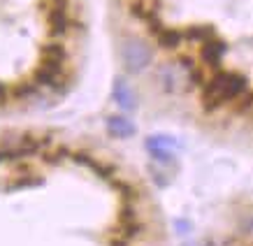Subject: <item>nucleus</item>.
Segmentation results:
<instances>
[{
  "mask_svg": "<svg viewBox=\"0 0 253 246\" xmlns=\"http://www.w3.org/2000/svg\"><path fill=\"white\" fill-rule=\"evenodd\" d=\"M107 130L114 137H130V135H135L137 128L128 119H123V116H112V119H107Z\"/></svg>",
  "mask_w": 253,
  "mask_h": 246,
  "instance_id": "7ed1b4c3",
  "label": "nucleus"
},
{
  "mask_svg": "<svg viewBox=\"0 0 253 246\" xmlns=\"http://www.w3.org/2000/svg\"><path fill=\"white\" fill-rule=\"evenodd\" d=\"M114 100L119 102V107L130 112V109L137 107V98H135V91H132L126 79H116L114 82Z\"/></svg>",
  "mask_w": 253,
  "mask_h": 246,
  "instance_id": "f03ea898",
  "label": "nucleus"
},
{
  "mask_svg": "<svg viewBox=\"0 0 253 246\" xmlns=\"http://www.w3.org/2000/svg\"><path fill=\"white\" fill-rule=\"evenodd\" d=\"M40 184V177H31V179H16L12 186H7L9 191H14V188H23V186H38Z\"/></svg>",
  "mask_w": 253,
  "mask_h": 246,
  "instance_id": "39448f33",
  "label": "nucleus"
},
{
  "mask_svg": "<svg viewBox=\"0 0 253 246\" xmlns=\"http://www.w3.org/2000/svg\"><path fill=\"white\" fill-rule=\"evenodd\" d=\"M146 149H149V154L154 156L158 163H169L172 161V151L165 149V146H146Z\"/></svg>",
  "mask_w": 253,
  "mask_h": 246,
  "instance_id": "20e7f679",
  "label": "nucleus"
},
{
  "mask_svg": "<svg viewBox=\"0 0 253 246\" xmlns=\"http://www.w3.org/2000/svg\"><path fill=\"white\" fill-rule=\"evenodd\" d=\"M121 61L128 72L137 75V72H144V70L151 65L154 51H151V46L146 44L144 40L126 38L121 42Z\"/></svg>",
  "mask_w": 253,
  "mask_h": 246,
  "instance_id": "f257e3e1",
  "label": "nucleus"
},
{
  "mask_svg": "<svg viewBox=\"0 0 253 246\" xmlns=\"http://www.w3.org/2000/svg\"><path fill=\"white\" fill-rule=\"evenodd\" d=\"M174 228H176V232H179V235H186V232L191 230V223H188V221H184V218H176Z\"/></svg>",
  "mask_w": 253,
  "mask_h": 246,
  "instance_id": "423d86ee",
  "label": "nucleus"
}]
</instances>
